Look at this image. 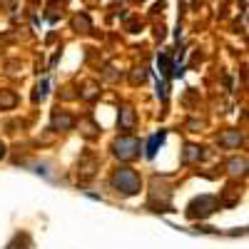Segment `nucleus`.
<instances>
[{"label": "nucleus", "instance_id": "obj_14", "mask_svg": "<svg viewBox=\"0 0 249 249\" xmlns=\"http://www.w3.org/2000/svg\"><path fill=\"white\" fill-rule=\"evenodd\" d=\"M75 28H85V30H88V28H90V20H88L85 15H82V18H75Z\"/></svg>", "mask_w": 249, "mask_h": 249}, {"label": "nucleus", "instance_id": "obj_5", "mask_svg": "<svg viewBox=\"0 0 249 249\" xmlns=\"http://www.w3.org/2000/svg\"><path fill=\"white\" fill-rule=\"evenodd\" d=\"M120 130H135V110L132 107H122L120 110Z\"/></svg>", "mask_w": 249, "mask_h": 249}, {"label": "nucleus", "instance_id": "obj_12", "mask_svg": "<svg viewBox=\"0 0 249 249\" xmlns=\"http://www.w3.org/2000/svg\"><path fill=\"white\" fill-rule=\"evenodd\" d=\"M45 95H48V80H43V82L35 88V102H37V100H45Z\"/></svg>", "mask_w": 249, "mask_h": 249}, {"label": "nucleus", "instance_id": "obj_8", "mask_svg": "<svg viewBox=\"0 0 249 249\" xmlns=\"http://www.w3.org/2000/svg\"><path fill=\"white\" fill-rule=\"evenodd\" d=\"M15 102H18L15 92H10V90H0V107L10 110V107H15Z\"/></svg>", "mask_w": 249, "mask_h": 249}, {"label": "nucleus", "instance_id": "obj_11", "mask_svg": "<svg viewBox=\"0 0 249 249\" xmlns=\"http://www.w3.org/2000/svg\"><path fill=\"white\" fill-rule=\"evenodd\" d=\"M244 167H247V160H232V162H230V172H232V175H242Z\"/></svg>", "mask_w": 249, "mask_h": 249}, {"label": "nucleus", "instance_id": "obj_7", "mask_svg": "<svg viewBox=\"0 0 249 249\" xmlns=\"http://www.w3.org/2000/svg\"><path fill=\"white\" fill-rule=\"evenodd\" d=\"M202 157V147H197V144H187L184 147V155H182V162L184 164H192L195 160Z\"/></svg>", "mask_w": 249, "mask_h": 249}, {"label": "nucleus", "instance_id": "obj_10", "mask_svg": "<svg viewBox=\"0 0 249 249\" xmlns=\"http://www.w3.org/2000/svg\"><path fill=\"white\" fill-rule=\"evenodd\" d=\"M85 160H88V164H80V170H82L80 175L82 177H92L95 175V157L92 155H85Z\"/></svg>", "mask_w": 249, "mask_h": 249}, {"label": "nucleus", "instance_id": "obj_9", "mask_svg": "<svg viewBox=\"0 0 249 249\" xmlns=\"http://www.w3.org/2000/svg\"><path fill=\"white\" fill-rule=\"evenodd\" d=\"M162 140H164V132H160V135L150 137V144H147V157H155V155H157V147L162 144Z\"/></svg>", "mask_w": 249, "mask_h": 249}, {"label": "nucleus", "instance_id": "obj_16", "mask_svg": "<svg viewBox=\"0 0 249 249\" xmlns=\"http://www.w3.org/2000/svg\"><path fill=\"white\" fill-rule=\"evenodd\" d=\"M160 70H162V72H167V70H170V57H167V55H162V57H160Z\"/></svg>", "mask_w": 249, "mask_h": 249}, {"label": "nucleus", "instance_id": "obj_4", "mask_svg": "<svg viewBox=\"0 0 249 249\" xmlns=\"http://www.w3.org/2000/svg\"><path fill=\"white\" fill-rule=\"evenodd\" d=\"M219 144L222 147H239L242 144V135H239V130H230V132H222L219 135Z\"/></svg>", "mask_w": 249, "mask_h": 249}, {"label": "nucleus", "instance_id": "obj_13", "mask_svg": "<svg viewBox=\"0 0 249 249\" xmlns=\"http://www.w3.org/2000/svg\"><path fill=\"white\" fill-rule=\"evenodd\" d=\"M227 190H230V192H227V197H224V204H234L237 197H239V192L234 190V187H227Z\"/></svg>", "mask_w": 249, "mask_h": 249}, {"label": "nucleus", "instance_id": "obj_15", "mask_svg": "<svg viewBox=\"0 0 249 249\" xmlns=\"http://www.w3.org/2000/svg\"><path fill=\"white\" fill-rule=\"evenodd\" d=\"M95 95H97V90H95V85H88V88H85V92H82V97H85V100H92Z\"/></svg>", "mask_w": 249, "mask_h": 249}, {"label": "nucleus", "instance_id": "obj_2", "mask_svg": "<svg viewBox=\"0 0 249 249\" xmlns=\"http://www.w3.org/2000/svg\"><path fill=\"white\" fill-rule=\"evenodd\" d=\"M217 210H219V202L214 197H210V195H204V197L190 202V207H187V217L190 219H204V217L214 214Z\"/></svg>", "mask_w": 249, "mask_h": 249}, {"label": "nucleus", "instance_id": "obj_3", "mask_svg": "<svg viewBox=\"0 0 249 249\" xmlns=\"http://www.w3.org/2000/svg\"><path fill=\"white\" fill-rule=\"evenodd\" d=\"M112 152H115V157H120L122 162H130V160H135V157L140 155V142H137L135 137H130V135H124V137L115 140Z\"/></svg>", "mask_w": 249, "mask_h": 249}, {"label": "nucleus", "instance_id": "obj_17", "mask_svg": "<svg viewBox=\"0 0 249 249\" xmlns=\"http://www.w3.org/2000/svg\"><path fill=\"white\" fill-rule=\"evenodd\" d=\"M5 155V147H3V142H0V157H3Z\"/></svg>", "mask_w": 249, "mask_h": 249}, {"label": "nucleus", "instance_id": "obj_6", "mask_svg": "<svg viewBox=\"0 0 249 249\" xmlns=\"http://www.w3.org/2000/svg\"><path fill=\"white\" fill-rule=\"evenodd\" d=\"M72 124H75V120L70 117V115H65V112H55L53 115V127L55 130H72Z\"/></svg>", "mask_w": 249, "mask_h": 249}, {"label": "nucleus", "instance_id": "obj_1", "mask_svg": "<svg viewBox=\"0 0 249 249\" xmlns=\"http://www.w3.org/2000/svg\"><path fill=\"white\" fill-rule=\"evenodd\" d=\"M112 187L117 192H122V195H137L140 192V187H142V179H140V175L135 172V170H130V167H120V170H115V175H112Z\"/></svg>", "mask_w": 249, "mask_h": 249}]
</instances>
